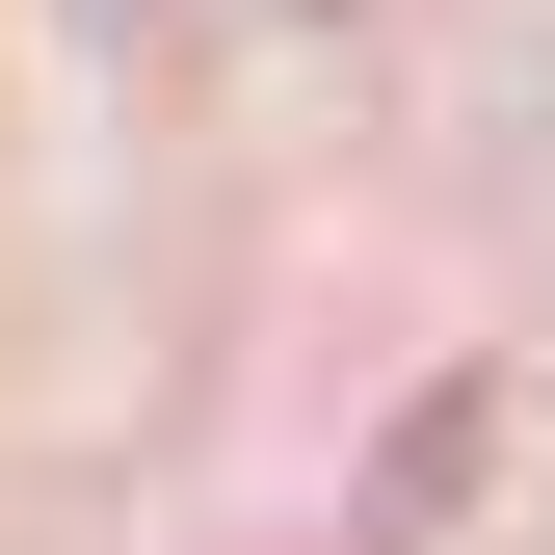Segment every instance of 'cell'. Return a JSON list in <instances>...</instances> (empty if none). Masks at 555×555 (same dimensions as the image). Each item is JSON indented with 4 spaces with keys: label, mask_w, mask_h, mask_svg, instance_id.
<instances>
[{
    "label": "cell",
    "mask_w": 555,
    "mask_h": 555,
    "mask_svg": "<svg viewBox=\"0 0 555 555\" xmlns=\"http://www.w3.org/2000/svg\"><path fill=\"white\" fill-rule=\"evenodd\" d=\"M476 476H503V371H424V397H397V450H371V503H344V529H371V555H424V529L476 503Z\"/></svg>",
    "instance_id": "obj_1"
}]
</instances>
